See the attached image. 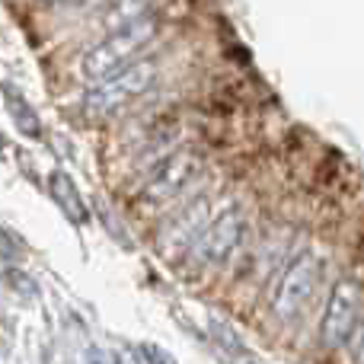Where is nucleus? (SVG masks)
<instances>
[{"label":"nucleus","instance_id":"f257e3e1","mask_svg":"<svg viewBox=\"0 0 364 364\" xmlns=\"http://www.w3.org/2000/svg\"><path fill=\"white\" fill-rule=\"evenodd\" d=\"M157 36V16H147L141 23H132L125 29L109 32L106 38H100L96 45H90L80 58V80L96 87L106 83L109 77L122 74L125 68H132L138 61V55L154 42Z\"/></svg>","mask_w":364,"mask_h":364},{"label":"nucleus","instance_id":"f03ea898","mask_svg":"<svg viewBox=\"0 0 364 364\" xmlns=\"http://www.w3.org/2000/svg\"><path fill=\"white\" fill-rule=\"evenodd\" d=\"M323 259L316 252H301L294 256L282 272H278L275 291H272V314L282 323H297L304 320L316 301V291L323 284Z\"/></svg>","mask_w":364,"mask_h":364},{"label":"nucleus","instance_id":"7ed1b4c3","mask_svg":"<svg viewBox=\"0 0 364 364\" xmlns=\"http://www.w3.org/2000/svg\"><path fill=\"white\" fill-rule=\"evenodd\" d=\"M157 77H160L157 61H134L132 68L109 77L106 83L90 87L87 100H83V112L90 119H109V115L122 112L125 106H132L134 100H141L144 93H151Z\"/></svg>","mask_w":364,"mask_h":364},{"label":"nucleus","instance_id":"20e7f679","mask_svg":"<svg viewBox=\"0 0 364 364\" xmlns=\"http://www.w3.org/2000/svg\"><path fill=\"white\" fill-rule=\"evenodd\" d=\"M198 170H201V160L192 151H170L157 164L147 166V179L141 186V205L144 208L173 205L198 179Z\"/></svg>","mask_w":364,"mask_h":364},{"label":"nucleus","instance_id":"39448f33","mask_svg":"<svg viewBox=\"0 0 364 364\" xmlns=\"http://www.w3.org/2000/svg\"><path fill=\"white\" fill-rule=\"evenodd\" d=\"M246 233V214L240 205H227L218 214H211L208 227L201 230V237L195 240V246L188 250V256L205 269H218L237 252L240 240Z\"/></svg>","mask_w":364,"mask_h":364},{"label":"nucleus","instance_id":"423d86ee","mask_svg":"<svg viewBox=\"0 0 364 364\" xmlns=\"http://www.w3.org/2000/svg\"><path fill=\"white\" fill-rule=\"evenodd\" d=\"M358 323H361V284L352 282V278H339L329 288L326 310H323V320H320L323 348L348 346Z\"/></svg>","mask_w":364,"mask_h":364},{"label":"nucleus","instance_id":"0eeeda50","mask_svg":"<svg viewBox=\"0 0 364 364\" xmlns=\"http://www.w3.org/2000/svg\"><path fill=\"white\" fill-rule=\"evenodd\" d=\"M208 220H211V208H208L205 198L186 205L176 218H173L170 224L160 230V237H157L160 252H164L166 259L179 256V252H188L195 246V240L201 237V230L208 227Z\"/></svg>","mask_w":364,"mask_h":364},{"label":"nucleus","instance_id":"6e6552de","mask_svg":"<svg viewBox=\"0 0 364 364\" xmlns=\"http://www.w3.org/2000/svg\"><path fill=\"white\" fill-rule=\"evenodd\" d=\"M48 195L64 211V218H68L70 224H77V227L90 224V208H87V201H83V192H80V186H77V179L70 176L68 170L48 173Z\"/></svg>","mask_w":364,"mask_h":364},{"label":"nucleus","instance_id":"1a4fd4ad","mask_svg":"<svg viewBox=\"0 0 364 364\" xmlns=\"http://www.w3.org/2000/svg\"><path fill=\"white\" fill-rule=\"evenodd\" d=\"M0 93H4V106H6V112H10L13 125L19 128V134H26V138H32V141H42L45 138L42 119H38L36 106L23 96V90L10 87V83H0Z\"/></svg>","mask_w":364,"mask_h":364},{"label":"nucleus","instance_id":"9d476101","mask_svg":"<svg viewBox=\"0 0 364 364\" xmlns=\"http://www.w3.org/2000/svg\"><path fill=\"white\" fill-rule=\"evenodd\" d=\"M147 16H154V0H115L106 10V26L109 32H115L132 23H141Z\"/></svg>","mask_w":364,"mask_h":364},{"label":"nucleus","instance_id":"9b49d317","mask_svg":"<svg viewBox=\"0 0 364 364\" xmlns=\"http://www.w3.org/2000/svg\"><path fill=\"white\" fill-rule=\"evenodd\" d=\"M0 259L10 262V265L26 259V243L13 230H6V227H0Z\"/></svg>","mask_w":364,"mask_h":364},{"label":"nucleus","instance_id":"f8f14e48","mask_svg":"<svg viewBox=\"0 0 364 364\" xmlns=\"http://www.w3.org/2000/svg\"><path fill=\"white\" fill-rule=\"evenodd\" d=\"M138 355H141V361L144 364H176L173 352H166L164 346H154V342H141Z\"/></svg>","mask_w":364,"mask_h":364},{"label":"nucleus","instance_id":"ddd939ff","mask_svg":"<svg viewBox=\"0 0 364 364\" xmlns=\"http://www.w3.org/2000/svg\"><path fill=\"white\" fill-rule=\"evenodd\" d=\"M211 333H214V339H218V346H230L233 348V355H243L246 348H243V342H240V336H233V329L227 326V323H214L211 326Z\"/></svg>","mask_w":364,"mask_h":364},{"label":"nucleus","instance_id":"4468645a","mask_svg":"<svg viewBox=\"0 0 364 364\" xmlns=\"http://www.w3.org/2000/svg\"><path fill=\"white\" fill-rule=\"evenodd\" d=\"M6 282H10V288L16 291V294H19V291H26L29 297H36V294H38L36 282H32V278L26 275V272H19V269H10V272H6Z\"/></svg>","mask_w":364,"mask_h":364},{"label":"nucleus","instance_id":"2eb2a0df","mask_svg":"<svg viewBox=\"0 0 364 364\" xmlns=\"http://www.w3.org/2000/svg\"><path fill=\"white\" fill-rule=\"evenodd\" d=\"M348 346H352L355 361L364 364V316H361V323H358V326H355V333H352V339H348Z\"/></svg>","mask_w":364,"mask_h":364},{"label":"nucleus","instance_id":"dca6fc26","mask_svg":"<svg viewBox=\"0 0 364 364\" xmlns=\"http://www.w3.org/2000/svg\"><path fill=\"white\" fill-rule=\"evenodd\" d=\"M87 364H122V361L115 358L112 352H106V348H90V355H87Z\"/></svg>","mask_w":364,"mask_h":364},{"label":"nucleus","instance_id":"f3484780","mask_svg":"<svg viewBox=\"0 0 364 364\" xmlns=\"http://www.w3.org/2000/svg\"><path fill=\"white\" fill-rule=\"evenodd\" d=\"M42 4H48V6H61V4H70V0H42Z\"/></svg>","mask_w":364,"mask_h":364}]
</instances>
